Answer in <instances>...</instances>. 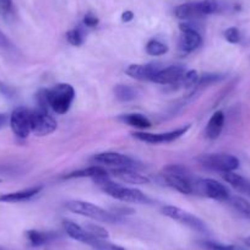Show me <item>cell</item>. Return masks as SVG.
Returning a JSON list of instances; mask_svg holds the SVG:
<instances>
[{"mask_svg": "<svg viewBox=\"0 0 250 250\" xmlns=\"http://www.w3.org/2000/svg\"><path fill=\"white\" fill-rule=\"evenodd\" d=\"M97 187H100L105 194L112 196L115 200L123 201V203H131V204H151L152 200L147 195L135 188H126L123 185L117 184L113 180L107 177H100L92 179Z\"/></svg>", "mask_w": 250, "mask_h": 250, "instance_id": "6da1fadb", "label": "cell"}, {"mask_svg": "<svg viewBox=\"0 0 250 250\" xmlns=\"http://www.w3.org/2000/svg\"><path fill=\"white\" fill-rule=\"evenodd\" d=\"M66 208L74 213H78L80 216H85V217L91 218V220L98 221V222L104 223H118L122 221L119 216L114 215L113 212L104 210V208H100V206L95 205V204L87 203V201L83 200H71L66 203Z\"/></svg>", "mask_w": 250, "mask_h": 250, "instance_id": "7a4b0ae2", "label": "cell"}, {"mask_svg": "<svg viewBox=\"0 0 250 250\" xmlns=\"http://www.w3.org/2000/svg\"><path fill=\"white\" fill-rule=\"evenodd\" d=\"M75 98V90L69 83H58L47 90L48 105L57 114H65Z\"/></svg>", "mask_w": 250, "mask_h": 250, "instance_id": "3957f363", "label": "cell"}, {"mask_svg": "<svg viewBox=\"0 0 250 250\" xmlns=\"http://www.w3.org/2000/svg\"><path fill=\"white\" fill-rule=\"evenodd\" d=\"M195 160L204 167L221 173L234 172L239 167V160L228 153H204L199 155Z\"/></svg>", "mask_w": 250, "mask_h": 250, "instance_id": "277c9868", "label": "cell"}, {"mask_svg": "<svg viewBox=\"0 0 250 250\" xmlns=\"http://www.w3.org/2000/svg\"><path fill=\"white\" fill-rule=\"evenodd\" d=\"M162 213L165 216H167V217L172 218V220L177 221V222L182 223V225L196 230V232H200V233L208 232V226L205 225L204 221H201L200 218L196 217V216L191 215L190 212L183 210V208H177V206H172V205L163 206Z\"/></svg>", "mask_w": 250, "mask_h": 250, "instance_id": "5b68a950", "label": "cell"}, {"mask_svg": "<svg viewBox=\"0 0 250 250\" xmlns=\"http://www.w3.org/2000/svg\"><path fill=\"white\" fill-rule=\"evenodd\" d=\"M58 124L48 110L37 109L31 110V133L36 136H47L54 133Z\"/></svg>", "mask_w": 250, "mask_h": 250, "instance_id": "8992f818", "label": "cell"}, {"mask_svg": "<svg viewBox=\"0 0 250 250\" xmlns=\"http://www.w3.org/2000/svg\"><path fill=\"white\" fill-rule=\"evenodd\" d=\"M10 126L13 133L20 139H27L31 134V109L18 107L10 115Z\"/></svg>", "mask_w": 250, "mask_h": 250, "instance_id": "52a82bcc", "label": "cell"}, {"mask_svg": "<svg viewBox=\"0 0 250 250\" xmlns=\"http://www.w3.org/2000/svg\"><path fill=\"white\" fill-rule=\"evenodd\" d=\"M182 35L179 38V48L180 50L185 53H191L198 49L203 43V37L198 28L191 22H183L179 25Z\"/></svg>", "mask_w": 250, "mask_h": 250, "instance_id": "ba28073f", "label": "cell"}, {"mask_svg": "<svg viewBox=\"0 0 250 250\" xmlns=\"http://www.w3.org/2000/svg\"><path fill=\"white\" fill-rule=\"evenodd\" d=\"M190 128V125H187L184 128L175 129L173 131H168V133H161V134H151V133H133V136L138 140L143 141V143L152 144V145H158V144H166L172 143V141L177 140V139L182 138L188 130Z\"/></svg>", "mask_w": 250, "mask_h": 250, "instance_id": "9c48e42d", "label": "cell"}, {"mask_svg": "<svg viewBox=\"0 0 250 250\" xmlns=\"http://www.w3.org/2000/svg\"><path fill=\"white\" fill-rule=\"evenodd\" d=\"M92 160L100 165H105L115 168H131V169H134V168L138 167V163L135 160L118 152L97 153V155L93 156Z\"/></svg>", "mask_w": 250, "mask_h": 250, "instance_id": "30bf717a", "label": "cell"}, {"mask_svg": "<svg viewBox=\"0 0 250 250\" xmlns=\"http://www.w3.org/2000/svg\"><path fill=\"white\" fill-rule=\"evenodd\" d=\"M185 68L180 64L169 65L167 68H163L153 76L152 83H160V85H177L180 86L183 75L185 74Z\"/></svg>", "mask_w": 250, "mask_h": 250, "instance_id": "8fae6325", "label": "cell"}, {"mask_svg": "<svg viewBox=\"0 0 250 250\" xmlns=\"http://www.w3.org/2000/svg\"><path fill=\"white\" fill-rule=\"evenodd\" d=\"M201 194L217 201H228L230 193L226 185L215 179H201Z\"/></svg>", "mask_w": 250, "mask_h": 250, "instance_id": "7c38bea8", "label": "cell"}, {"mask_svg": "<svg viewBox=\"0 0 250 250\" xmlns=\"http://www.w3.org/2000/svg\"><path fill=\"white\" fill-rule=\"evenodd\" d=\"M158 64H131L125 69V74L135 80L140 81H152L153 76L161 70Z\"/></svg>", "mask_w": 250, "mask_h": 250, "instance_id": "4fadbf2b", "label": "cell"}, {"mask_svg": "<svg viewBox=\"0 0 250 250\" xmlns=\"http://www.w3.org/2000/svg\"><path fill=\"white\" fill-rule=\"evenodd\" d=\"M43 187L38 185V187L28 188V189H23V190L14 191V193L8 194H1L0 195V203H6V204H15V203H23V201H28L36 195L42 191Z\"/></svg>", "mask_w": 250, "mask_h": 250, "instance_id": "5bb4252c", "label": "cell"}, {"mask_svg": "<svg viewBox=\"0 0 250 250\" xmlns=\"http://www.w3.org/2000/svg\"><path fill=\"white\" fill-rule=\"evenodd\" d=\"M174 15L178 19L184 21H193L196 20V19L204 18L200 1H191V3H185L182 4V5H178L174 9Z\"/></svg>", "mask_w": 250, "mask_h": 250, "instance_id": "9a60e30c", "label": "cell"}, {"mask_svg": "<svg viewBox=\"0 0 250 250\" xmlns=\"http://www.w3.org/2000/svg\"><path fill=\"white\" fill-rule=\"evenodd\" d=\"M112 173L115 178H118V179L124 183H129V184L143 185L150 183V179L146 175L140 174V173L131 169V168H115V169L112 170Z\"/></svg>", "mask_w": 250, "mask_h": 250, "instance_id": "2e32d148", "label": "cell"}, {"mask_svg": "<svg viewBox=\"0 0 250 250\" xmlns=\"http://www.w3.org/2000/svg\"><path fill=\"white\" fill-rule=\"evenodd\" d=\"M26 239L28 240L30 245L37 248L42 247V245L49 244V243L54 242L58 238H60L59 233L57 232H43V230L37 229H30L26 230L25 233Z\"/></svg>", "mask_w": 250, "mask_h": 250, "instance_id": "e0dca14e", "label": "cell"}, {"mask_svg": "<svg viewBox=\"0 0 250 250\" xmlns=\"http://www.w3.org/2000/svg\"><path fill=\"white\" fill-rule=\"evenodd\" d=\"M225 120L226 117L222 110H217V112L213 113V115L210 118L208 125H206V138L210 139V140H216V139L220 138L221 133L223 130V126H225Z\"/></svg>", "mask_w": 250, "mask_h": 250, "instance_id": "ac0fdd59", "label": "cell"}, {"mask_svg": "<svg viewBox=\"0 0 250 250\" xmlns=\"http://www.w3.org/2000/svg\"><path fill=\"white\" fill-rule=\"evenodd\" d=\"M107 170L103 167H100V166H91V167L74 170V172L64 175V179H73V178H91V179H95V178L107 177Z\"/></svg>", "mask_w": 250, "mask_h": 250, "instance_id": "d6986e66", "label": "cell"}, {"mask_svg": "<svg viewBox=\"0 0 250 250\" xmlns=\"http://www.w3.org/2000/svg\"><path fill=\"white\" fill-rule=\"evenodd\" d=\"M222 178L225 182H227L228 184L232 185L235 190L245 194L250 193V182H248V180L245 179V178H243L242 175L237 174V173L234 172H226L222 173Z\"/></svg>", "mask_w": 250, "mask_h": 250, "instance_id": "ffe728a7", "label": "cell"}, {"mask_svg": "<svg viewBox=\"0 0 250 250\" xmlns=\"http://www.w3.org/2000/svg\"><path fill=\"white\" fill-rule=\"evenodd\" d=\"M122 122H124L125 124L130 125L133 128L140 129V130H145V129L151 128V122L143 114H138V113H134V114H126L123 115L120 118Z\"/></svg>", "mask_w": 250, "mask_h": 250, "instance_id": "44dd1931", "label": "cell"}, {"mask_svg": "<svg viewBox=\"0 0 250 250\" xmlns=\"http://www.w3.org/2000/svg\"><path fill=\"white\" fill-rule=\"evenodd\" d=\"M115 97L120 102H129L138 97V91L128 85H117L114 88Z\"/></svg>", "mask_w": 250, "mask_h": 250, "instance_id": "7402d4cb", "label": "cell"}, {"mask_svg": "<svg viewBox=\"0 0 250 250\" xmlns=\"http://www.w3.org/2000/svg\"><path fill=\"white\" fill-rule=\"evenodd\" d=\"M230 205L240 213V215L244 216L245 218L250 220V203L248 200H245L242 196H230L229 200Z\"/></svg>", "mask_w": 250, "mask_h": 250, "instance_id": "603a6c76", "label": "cell"}, {"mask_svg": "<svg viewBox=\"0 0 250 250\" xmlns=\"http://www.w3.org/2000/svg\"><path fill=\"white\" fill-rule=\"evenodd\" d=\"M168 52V47L158 40H150L146 44V53L151 57H160Z\"/></svg>", "mask_w": 250, "mask_h": 250, "instance_id": "cb8c5ba5", "label": "cell"}, {"mask_svg": "<svg viewBox=\"0 0 250 250\" xmlns=\"http://www.w3.org/2000/svg\"><path fill=\"white\" fill-rule=\"evenodd\" d=\"M200 245L205 250H245L243 248L235 247V245L222 244V243L212 242V240H203L200 242Z\"/></svg>", "mask_w": 250, "mask_h": 250, "instance_id": "d4e9b609", "label": "cell"}, {"mask_svg": "<svg viewBox=\"0 0 250 250\" xmlns=\"http://www.w3.org/2000/svg\"><path fill=\"white\" fill-rule=\"evenodd\" d=\"M199 79H200V76H199L198 71L188 70L185 71V74L183 75L182 81H180V86H183V87L185 88H191L194 87V86H198Z\"/></svg>", "mask_w": 250, "mask_h": 250, "instance_id": "484cf974", "label": "cell"}, {"mask_svg": "<svg viewBox=\"0 0 250 250\" xmlns=\"http://www.w3.org/2000/svg\"><path fill=\"white\" fill-rule=\"evenodd\" d=\"M66 40L70 43L71 45H75V47H79L83 43V40H85V35H83V30L79 27L73 28V30L68 31L66 33Z\"/></svg>", "mask_w": 250, "mask_h": 250, "instance_id": "4316f807", "label": "cell"}, {"mask_svg": "<svg viewBox=\"0 0 250 250\" xmlns=\"http://www.w3.org/2000/svg\"><path fill=\"white\" fill-rule=\"evenodd\" d=\"M85 229L87 230L90 234H92L93 237L98 238V239L107 240L108 238H109V233H108V230L105 229V228L101 227V226L96 225V223H88V225H86Z\"/></svg>", "mask_w": 250, "mask_h": 250, "instance_id": "83f0119b", "label": "cell"}, {"mask_svg": "<svg viewBox=\"0 0 250 250\" xmlns=\"http://www.w3.org/2000/svg\"><path fill=\"white\" fill-rule=\"evenodd\" d=\"M225 38L227 42L232 43V44H237L240 42V32L237 27H229L225 31Z\"/></svg>", "mask_w": 250, "mask_h": 250, "instance_id": "f1b7e54d", "label": "cell"}, {"mask_svg": "<svg viewBox=\"0 0 250 250\" xmlns=\"http://www.w3.org/2000/svg\"><path fill=\"white\" fill-rule=\"evenodd\" d=\"M0 93L8 98H14L16 96V88L3 83V81H0Z\"/></svg>", "mask_w": 250, "mask_h": 250, "instance_id": "f546056e", "label": "cell"}, {"mask_svg": "<svg viewBox=\"0 0 250 250\" xmlns=\"http://www.w3.org/2000/svg\"><path fill=\"white\" fill-rule=\"evenodd\" d=\"M222 79L221 75H204L203 78L199 79L198 86L199 87H204V86L211 85V83H216V81H220Z\"/></svg>", "mask_w": 250, "mask_h": 250, "instance_id": "4dcf8cb0", "label": "cell"}, {"mask_svg": "<svg viewBox=\"0 0 250 250\" xmlns=\"http://www.w3.org/2000/svg\"><path fill=\"white\" fill-rule=\"evenodd\" d=\"M13 11V0H0V13L9 15Z\"/></svg>", "mask_w": 250, "mask_h": 250, "instance_id": "1f68e13d", "label": "cell"}, {"mask_svg": "<svg viewBox=\"0 0 250 250\" xmlns=\"http://www.w3.org/2000/svg\"><path fill=\"white\" fill-rule=\"evenodd\" d=\"M83 23H85V26H87V27H96V26L98 25V19L96 18L92 13H88L86 14L85 18H83Z\"/></svg>", "mask_w": 250, "mask_h": 250, "instance_id": "d6a6232c", "label": "cell"}, {"mask_svg": "<svg viewBox=\"0 0 250 250\" xmlns=\"http://www.w3.org/2000/svg\"><path fill=\"white\" fill-rule=\"evenodd\" d=\"M112 212L117 216H123V215H133V213H135V211H134V208H114Z\"/></svg>", "mask_w": 250, "mask_h": 250, "instance_id": "836d02e7", "label": "cell"}, {"mask_svg": "<svg viewBox=\"0 0 250 250\" xmlns=\"http://www.w3.org/2000/svg\"><path fill=\"white\" fill-rule=\"evenodd\" d=\"M11 47H13V44H11V42L9 41V38L6 37L1 31H0V48H1V49L8 50V49H11Z\"/></svg>", "mask_w": 250, "mask_h": 250, "instance_id": "e575fe53", "label": "cell"}, {"mask_svg": "<svg viewBox=\"0 0 250 250\" xmlns=\"http://www.w3.org/2000/svg\"><path fill=\"white\" fill-rule=\"evenodd\" d=\"M134 19V13L130 10H126L122 14V21L123 22H130Z\"/></svg>", "mask_w": 250, "mask_h": 250, "instance_id": "d590c367", "label": "cell"}, {"mask_svg": "<svg viewBox=\"0 0 250 250\" xmlns=\"http://www.w3.org/2000/svg\"><path fill=\"white\" fill-rule=\"evenodd\" d=\"M5 122H6V117L4 114H0V128H1V126H3L4 124H5Z\"/></svg>", "mask_w": 250, "mask_h": 250, "instance_id": "8d00e7d4", "label": "cell"}, {"mask_svg": "<svg viewBox=\"0 0 250 250\" xmlns=\"http://www.w3.org/2000/svg\"><path fill=\"white\" fill-rule=\"evenodd\" d=\"M244 244L247 245V247L250 248V235H249V237L244 238Z\"/></svg>", "mask_w": 250, "mask_h": 250, "instance_id": "74e56055", "label": "cell"}, {"mask_svg": "<svg viewBox=\"0 0 250 250\" xmlns=\"http://www.w3.org/2000/svg\"><path fill=\"white\" fill-rule=\"evenodd\" d=\"M115 250H125V248L119 247V245H117V247H115Z\"/></svg>", "mask_w": 250, "mask_h": 250, "instance_id": "f35d334b", "label": "cell"}, {"mask_svg": "<svg viewBox=\"0 0 250 250\" xmlns=\"http://www.w3.org/2000/svg\"><path fill=\"white\" fill-rule=\"evenodd\" d=\"M0 250H5V249H4V248H1V247H0Z\"/></svg>", "mask_w": 250, "mask_h": 250, "instance_id": "ab89813d", "label": "cell"}, {"mask_svg": "<svg viewBox=\"0 0 250 250\" xmlns=\"http://www.w3.org/2000/svg\"><path fill=\"white\" fill-rule=\"evenodd\" d=\"M0 182H1V179H0Z\"/></svg>", "mask_w": 250, "mask_h": 250, "instance_id": "60d3db41", "label": "cell"}, {"mask_svg": "<svg viewBox=\"0 0 250 250\" xmlns=\"http://www.w3.org/2000/svg\"><path fill=\"white\" fill-rule=\"evenodd\" d=\"M249 195H250V194H249Z\"/></svg>", "mask_w": 250, "mask_h": 250, "instance_id": "b9f144b4", "label": "cell"}]
</instances>
